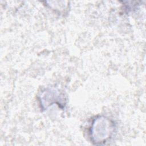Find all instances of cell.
<instances>
[{
  "label": "cell",
  "mask_w": 146,
  "mask_h": 146,
  "mask_svg": "<svg viewBox=\"0 0 146 146\" xmlns=\"http://www.w3.org/2000/svg\"><path fill=\"white\" fill-rule=\"evenodd\" d=\"M115 122L107 117H96L92 122L90 129L91 142L96 145H105L112 137L115 132Z\"/></svg>",
  "instance_id": "6da1fadb"
},
{
  "label": "cell",
  "mask_w": 146,
  "mask_h": 146,
  "mask_svg": "<svg viewBox=\"0 0 146 146\" xmlns=\"http://www.w3.org/2000/svg\"><path fill=\"white\" fill-rule=\"evenodd\" d=\"M60 93L56 90L48 89L45 91L42 95V98H40V102L42 107L47 108L50 106H52L53 104L58 103L59 105L64 104V102L65 99L62 97Z\"/></svg>",
  "instance_id": "7a4b0ae2"
}]
</instances>
